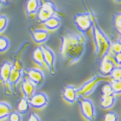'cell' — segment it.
Wrapping results in <instances>:
<instances>
[{
	"label": "cell",
	"instance_id": "obj_1",
	"mask_svg": "<svg viewBox=\"0 0 121 121\" xmlns=\"http://www.w3.org/2000/svg\"><path fill=\"white\" fill-rule=\"evenodd\" d=\"M60 37L61 45L59 54L64 64L71 65L81 60L86 51V35L64 28L60 32Z\"/></svg>",
	"mask_w": 121,
	"mask_h": 121
},
{
	"label": "cell",
	"instance_id": "obj_2",
	"mask_svg": "<svg viewBox=\"0 0 121 121\" xmlns=\"http://www.w3.org/2000/svg\"><path fill=\"white\" fill-rule=\"evenodd\" d=\"M91 30L95 43V56L96 60L100 62L105 56L109 53L112 43L108 35L100 27L95 16L93 15Z\"/></svg>",
	"mask_w": 121,
	"mask_h": 121
},
{
	"label": "cell",
	"instance_id": "obj_3",
	"mask_svg": "<svg viewBox=\"0 0 121 121\" xmlns=\"http://www.w3.org/2000/svg\"><path fill=\"white\" fill-rule=\"evenodd\" d=\"M111 77H106L100 74H95L91 78L88 80L81 86L77 88V96L78 99L86 98V96H89L95 91L100 84L104 83L105 82L110 81Z\"/></svg>",
	"mask_w": 121,
	"mask_h": 121
},
{
	"label": "cell",
	"instance_id": "obj_4",
	"mask_svg": "<svg viewBox=\"0 0 121 121\" xmlns=\"http://www.w3.org/2000/svg\"><path fill=\"white\" fill-rule=\"evenodd\" d=\"M25 69L21 59L14 60L12 70L10 73L9 82L13 89L14 95L17 93V84L25 75Z\"/></svg>",
	"mask_w": 121,
	"mask_h": 121
},
{
	"label": "cell",
	"instance_id": "obj_5",
	"mask_svg": "<svg viewBox=\"0 0 121 121\" xmlns=\"http://www.w3.org/2000/svg\"><path fill=\"white\" fill-rule=\"evenodd\" d=\"M56 13L57 8L54 3L49 0H45L42 2V5L36 14V20L38 23H43L51 17L56 16Z\"/></svg>",
	"mask_w": 121,
	"mask_h": 121
},
{
	"label": "cell",
	"instance_id": "obj_6",
	"mask_svg": "<svg viewBox=\"0 0 121 121\" xmlns=\"http://www.w3.org/2000/svg\"><path fill=\"white\" fill-rule=\"evenodd\" d=\"M73 21L76 28L82 34L86 35L91 29L92 14L89 12L74 14Z\"/></svg>",
	"mask_w": 121,
	"mask_h": 121
},
{
	"label": "cell",
	"instance_id": "obj_7",
	"mask_svg": "<svg viewBox=\"0 0 121 121\" xmlns=\"http://www.w3.org/2000/svg\"><path fill=\"white\" fill-rule=\"evenodd\" d=\"M80 110L82 115L88 121H96V112L94 103L91 100L87 98L78 99Z\"/></svg>",
	"mask_w": 121,
	"mask_h": 121
},
{
	"label": "cell",
	"instance_id": "obj_8",
	"mask_svg": "<svg viewBox=\"0 0 121 121\" xmlns=\"http://www.w3.org/2000/svg\"><path fill=\"white\" fill-rule=\"evenodd\" d=\"M12 67H13V64L11 62L7 61L4 62L1 65V67H0V78L2 81L4 86L5 94L7 96L14 95L13 89L9 82Z\"/></svg>",
	"mask_w": 121,
	"mask_h": 121
},
{
	"label": "cell",
	"instance_id": "obj_9",
	"mask_svg": "<svg viewBox=\"0 0 121 121\" xmlns=\"http://www.w3.org/2000/svg\"><path fill=\"white\" fill-rule=\"evenodd\" d=\"M44 55V61L45 66L49 69V73L52 76L56 74V56L54 51L46 45H41Z\"/></svg>",
	"mask_w": 121,
	"mask_h": 121
},
{
	"label": "cell",
	"instance_id": "obj_10",
	"mask_svg": "<svg viewBox=\"0 0 121 121\" xmlns=\"http://www.w3.org/2000/svg\"><path fill=\"white\" fill-rule=\"evenodd\" d=\"M25 76L35 85L36 88H39L43 86L45 81V74L42 70L36 68L25 69Z\"/></svg>",
	"mask_w": 121,
	"mask_h": 121
},
{
	"label": "cell",
	"instance_id": "obj_11",
	"mask_svg": "<svg viewBox=\"0 0 121 121\" xmlns=\"http://www.w3.org/2000/svg\"><path fill=\"white\" fill-rule=\"evenodd\" d=\"M116 67H117V65L114 61L113 55L111 53H109L100 62L99 71L102 75L110 77L112 71Z\"/></svg>",
	"mask_w": 121,
	"mask_h": 121
},
{
	"label": "cell",
	"instance_id": "obj_12",
	"mask_svg": "<svg viewBox=\"0 0 121 121\" xmlns=\"http://www.w3.org/2000/svg\"><path fill=\"white\" fill-rule=\"evenodd\" d=\"M29 29L32 40L37 44H44L49 39L50 35L48 30L36 29L33 26H30Z\"/></svg>",
	"mask_w": 121,
	"mask_h": 121
},
{
	"label": "cell",
	"instance_id": "obj_13",
	"mask_svg": "<svg viewBox=\"0 0 121 121\" xmlns=\"http://www.w3.org/2000/svg\"><path fill=\"white\" fill-rule=\"evenodd\" d=\"M30 107L35 109H42L46 107L49 103V99L47 95L43 93H35L29 100Z\"/></svg>",
	"mask_w": 121,
	"mask_h": 121
},
{
	"label": "cell",
	"instance_id": "obj_14",
	"mask_svg": "<svg viewBox=\"0 0 121 121\" xmlns=\"http://www.w3.org/2000/svg\"><path fill=\"white\" fill-rule=\"evenodd\" d=\"M21 89L23 94V96L29 100L35 94L36 88L31 81L25 75L22 80Z\"/></svg>",
	"mask_w": 121,
	"mask_h": 121
},
{
	"label": "cell",
	"instance_id": "obj_15",
	"mask_svg": "<svg viewBox=\"0 0 121 121\" xmlns=\"http://www.w3.org/2000/svg\"><path fill=\"white\" fill-rule=\"evenodd\" d=\"M77 89L73 85L66 86L62 91L63 99L69 104H74L78 100Z\"/></svg>",
	"mask_w": 121,
	"mask_h": 121
},
{
	"label": "cell",
	"instance_id": "obj_16",
	"mask_svg": "<svg viewBox=\"0 0 121 121\" xmlns=\"http://www.w3.org/2000/svg\"><path fill=\"white\" fill-rule=\"evenodd\" d=\"M32 61L40 67H44L45 66L44 61V55L42 49V45L35 47L32 52Z\"/></svg>",
	"mask_w": 121,
	"mask_h": 121
},
{
	"label": "cell",
	"instance_id": "obj_17",
	"mask_svg": "<svg viewBox=\"0 0 121 121\" xmlns=\"http://www.w3.org/2000/svg\"><path fill=\"white\" fill-rule=\"evenodd\" d=\"M42 5L41 0H27L25 3V10L29 17L36 14Z\"/></svg>",
	"mask_w": 121,
	"mask_h": 121
},
{
	"label": "cell",
	"instance_id": "obj_18",
	"mask_svg": "<svg viewBox=\"0 0 121 121\" xmlns=\"http://www.w3.org/2000/svg\"><path fill=\"white\" fill-rule=\"evenodd\" d=\"M62 23V19L58 16H54L50 19L45 22L43 24L44 25L45 28L48 30L53 31L55 30H57L60 27Z\"/></svg>",
	"mask_w": 121,
	"mask_h": 121
},
{
	"label": "cell",
	"instance_id": "obj_19",
	"mask_svg": "<svg viewBox=\"0 0 121 121\" xmlns=\"http://www.w3.org/2000/svg\"><path fill=\"white\" fill-rule=\"evenodd\" d=\"M116 101V95L115 94L108 95V96H102L100 106L102 109H107L113 106Z\"/></svg>",
	"mask_w": 121,
	"mask_h": 121
},
{
	"label": "cell",
	"instance_id": "obj_20",
	"mask_svg": "<svg viewBox=\"0 0 121 121\" xmlns=\"http://www.w3.org/2000/svg\"><path fill=\"white\" fill-rule=\"evenodd\" d=\"M12 111V107L9 103L0 102V121L8 118Z\"/></svg>",
	"mask_w": 121,
	"mask_h": 121
},
{
	"label": "cell",
	"instance_id": "obj_21",
	"mask_svg": "<svg viewBox=\"0 0 121 121\" xmlns=\"http://www.w3.org/2000/svg\"><path fill=\"white\" fill-rule=\"evenodd\" d=\"M30 104L29 100L25 98L24 96L21 98L19 102L17 104V111L21 114L25 115L27 114L30 109Z\"/></svg>",
	"mask_w": 121,
	"mask_h": 121
},
{
	"label": "cell",
	"instance_id": "obj_22",
	"mask_svg": "<svg viewBox=\"0 0 121 121\" xmlns=\"http://www.w3.org/2000/svg\"><path fill=\"white\" fill-rule=\"evenodd\" d=\"M29 47V43L28 42H25L23 43L21 47H20V49H18L16 52L15 53L13 57V60H16L21 59V57L22 56L23 53L26 51V50L27 49V48Z\"/></svg>",
	"mask_w": 121,
	"mask_h": 121
},
{
	"label": "cell",
	"instance_id": "obj_23",
	"mask_svg": "<svg viewBox=\"0 0 121 121\" xmlns=\"http://www.w3.org/2000/svg\"><path fill=\"white\" fill-rule=\"evenodd\" d=\"M113 23L119 34L121 33V13H115L113 16Z\"/></svg>",
	"mask_w": 121,
	"mask_h": 121
},
{
	"label": "cell",
	"instance_id": "obj_24",
	"mask_svg": "<svg viewBox=\"0 0 121 121\" xmlns=\"http://www.w3.org/2000/svg\"><path fill=\"white\" fill-rule=\"evenodd\" d=\"M114 94L115 95H119L121 94V80H111L109 81Z\"/></svg>",
	"mask_w": 121,
	"mask_h": 121
},
{
	"label": "cell",
	"instance_id": "obj_25",
	"mask_svg": "<svg viewBox=\"0 0 121 121\" xmlns=\"http://www.w3.org/2000/svg\"><path fill=\"white\" fill-rule=\"evenodd\" d=\"M10 47V42L7 37L0 36V52L7 51Z\"/></svg>",
	"mask_w": 121,
	"mask_h": 121
},
{
	"label": "cell",
	"instance_id": "obj_26",
	"mask_svg": "<svg viewBox=\"0 0 121 121\" xmlns=\"http://www.w3.org/2000/svg\"><path fill=\"white\" fill-rule=\"evenodd\" d=\"M119 115L114 111L107 112L103 117V121H119Z\"/></svg>",
	"mask_w": 121,
	"mask_h": 121
},
{
	"label": "cell",
	"instance_id": "obj_27",
	"mask_svg": "<svg viewBox=\"0 0 121 121\" xmlns=\"http://www.w3.org/2000/svg\"><path fill=\"white\" fill-rule=\"evenodd\" d=\"M113 94L114 93L110 83H106L102 87V96H108Z\"/></svg>",
	"mask_w": 121,
	"mask_h": 121
},
{
	"label": "cell",
	"instance_id": "obj_28",
	"mask_svg": "<svg viewBox=\"0 0 121 121\" xmlns=\"http://www.w3.org/2000/svg\"><path fill=\"white\" fill-rule=\"evenodd\" d=\"M121 52V43L119 41H117L113 43H112L111 44V50L109 53H111L112 55L120 53Z\"/></svg>",
	"mask_w": 121,
	"mask_h": 121
},
{
	"label": "cell",
	"instance_id": "obj_29",
	"mask_svg": "<svg viewBox=\"0 0 121 121\" xmlns=\"http://www.w3.org/2000/svg\"><path fill=\"white\" fill-rule=\"evenodd\" d=\"M111 80H121V67L117 66L111 73L110 75Z\"/></svg>",
	"mask_w": 121,
	"mask_h": 121
},
{
	"label": "cell",
	"instance_id": "obj_30",
	"mask_svg": "<svg viewBox=\"0 0 121 121\" xmlns=\"http://www.w3.org/2000/svg\"><path fill=\"white\" fill-rule=\"evenodd\" d=\"M8 20L7 16L6 15H1L0 16V33L3 32L8 25Z\"/></svg>",
	"mask_w": 121,
	"mask_h": 121
},
{
	"label": "cell",
	"instance_id": "obj_31",
	"mask_svg": "<svg viewBox=\"0 0 121 121\" xmlns=\"http://www.w3.org/2000/svg\"><path fill=\"white\" fill-rule=\"evenodd\" d=\"M21 115L18 111H12L8 117V121H22Z\"/></svg>",
	"mask_w": 121,
	"mask_h": 121
},
{
	"label": "cell",
	"instance_id": "obj_32",
	"mask_svg": "<svg viewBox=\"0 0 121 121\" xmlns=\"http://www.w3.org/2000/svg\"><path fill=\"white\" fill-rule=\"evenodd\" d=\"M27 121H40V119L37 114L35 113L34 112H31L29 114Z\"/></svg>",
	"mask_w": 121,
	"mask_h": 121
},
{
	"label": "cell",
	"instance_id": "obj_33",
	"mask_svg": "<svg viewBox=\"0 0 121 121\" xmlns=\"http://www.w3.org/2000/svg\"><path fill=\"white\" fill-rule=\"evenodd\" d=\"M113 60L117 66L121 65V52L113 55Z\"/></svg>",
	"mask_w": 121,
	"mask_h": 121
},
{
	"label": "cell",
	"instance_id": "obj_34",
	"mask_svg": "<svg viewBox=\"0 0 121 121\" xmlns=\"http://www.w3.org/2000/svg\"><path fill=\"white\" fill-rule=\"evenodd\" d=\"M1 2L2 3V5H8L10 2V0H0Z\"/></svg>",
	"mask_w": 121,
	"mask_h": 121
},
{
	"label": "cell",
	"instance_id": "obj_35",
	"mask_svg": "<svg viewBox=\"0 0 121 121\" xmlns=\"http://www.w3.org/2000/svg\"><path fill=\"white\" fill-rule=\"evenodd\" d=\"M115 2L118 3H121V0H114Z\"/></svg>",
	"mask_w": 121,
	"mask_h": 121
},
{
	"label": "cell",
	"instance_id": "obj_36",
	"mask_svg": "<svg viewBox=\"0 0 121 121\" xmlns=\"http://www.w3.org/2000/svg\"><path fill=\"white\" fill-rule=\"evenodd\" d=\"M118 41H119V42H121V33L120 34V38H119V40H118Z\"/></svg>",
	"mask_w": 121,
	"mask_h": 121
},
{
	"label": "cell",
	"instance_id": "obj_37",
	"mask_svg": "<svg viewBox=\"0 0 121 121\" xmlns=\"http://www.w3.org/2000/svg\"><path fill=\"white\" fill-rule=\"evenodd\" d=\"M1 5H2V3L1 2V1H0V8L1 7Z\"/></svg>",
	"mask_w": 121,
	"mask_h": 121
},
{
	"label": "cell",
	"instance_id": "obj_38",
	"mask_svg": "<svg viewBox=\"0 0 121 121\" xmlns=\"http://www.w3.org/2000/svg\"><path fill=\"white\" fill-rule=\"evenodd\" d=\"M118 96H119V97H120V98H121V95H119Z\"/></svg>",
	"mask_w": 121,
	"mask_h": 121
},
{
	"label": "cell",
	"instance_id": "obj_39",
	"mask_svg": "<svg viewBox=\"0 0 121 121\" xmlns=\"http://www.w3.org/2000/svg\"><path fill=\"white\" fill-rule=\"evenodd\" d=\"M120 67H121V66H120Z\"/></svg>",
	"mask_w": 121,
	"mask_h": 121
}]
</instances>
